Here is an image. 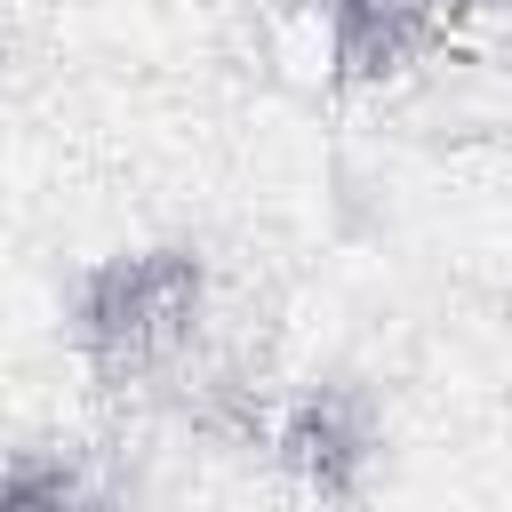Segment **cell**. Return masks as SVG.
<instances>
[{
	"label": "cell",
	"mask_w": 512,
	"mask_h": 512,
	"mask_svg": "<svg viewBox=\"0 0 512 512\" xmlns=\"http://www.w3.org/2000/svg\"><path fill=\"white\" fill-rule=\"evenodd\" d=\"M64 320H72V352L104 384H144L192 352V336L208 320V256L184 240L96 256L72 280Z\"/></svg>",
	"instance_id": "obj_1"
},
{
	"label": "cell",
	"mask_w": 512,
	"mask_h": 512,
	"mask_svg": "<svg viewBox=\"0 0 512 512\" xmlns=\"http://www.w3.org/2000/svg\"><path fill=\"white\" fill-rule=\"evenodd\" d=\"M272 456H280V472L312 504H352L368 464H376V408H368V392L344 384V376L296 392L280 432H272Z\"/></svg>",
	"instance_id": "obj_2"
},
{
	"label": "cell",
	"mask_w": 512,
	"mask_h": 512,
	"mask_svg": "<svg viewBox=\"0 0 512 512\" xmlns=\"http://www.w3.org/2000/svg\"><path fill=\"white\" fill-rule=\"evenodd\" d=\"M440 40V0H320V56L336 88H376Z\"/></svg>",
	"instance_id": "obj_3"
},
{
	"label": "cell",
	"mask_w": 512,
	"mask_h": 512,
	"mask_svg": "<svg viewBox=\"0 0 512 512\" xmlns=\"http://www.w3.org/2000/svg\"><path fill=\"white\" fill-rule=\"evenodd\" d=\"M0 512H96V488L72 456H16L0 464Z\"/></svg>",
	"instance_id": "obj_4"
}]
</instances>
